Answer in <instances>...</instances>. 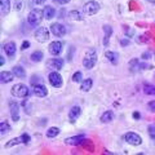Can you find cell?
<instances>
[{"label":"cell","instance_id":"obj_1","mask_svg":"<svg viewBox=\"0 0 155 155\" xmlns=\"http://www.w3.org/2000/svg\"><path fill=\"white\" fill-rule=\"evenodd\" d=\"M97 64V52L94 49H89L85 53V56L83 58V66L85 69H93V66Z\"/></svg>","mask_w":155,"mask_h":155},{"label":"cell","instance_id":"obj_2","mask_svg":"<svg viewBox=\"0 0 155 155\" xmlns=\"http://www.w3.org/2000/svg\"><path fill=\"white\" fill-rule=\"evenodd\" d=\"M43 18H44V13H43L41 11H39V9H34V11H31L30 13H28L27 21L32 27H36L41 23Z\"/></svg>","mask_w":155,"mask_h":155},{"label":"cell","instance_id":"obj_3","mask_svg":"<svg viewBox=\"0 0 155 155\" xmlns=\"http://www.w3.org/2000/svg\"><path fill=\"white\" fill-rule=\"evenodd\" d=\"M12 94L14 97H18V98H26V97L30 94V91H28L27 85L22 84V83H18V84H14L12 87Z\"/></svg>","mask_w":155,"mask_h":155},{"label":"cell","instance_id":"obj_4","mask_svg":"<svg viewBox=\"0 0 155 155\" xmlns=\"http://www.w3.org/2000/svg\"><path fill=\"white\" fill-rule=\"evenodd\" d=\"M124 141L128 142L129 145L132 146H138V145L142 143V138L138 133H134V132H128L124 134Z\"/></svg>","mask_w":155,"mask_h":155},{"label":"cell","instance_id":"obj_5","mask_svg":"<svg viewBox=\"0 0 155 155\" xmlns=\"http://www.w3.org/2000/svg\"><path fill=\"white\" fill-rule=\"evenodd\" d=\"M100 8H101V7H100V4H98V3L94 2V0H91V2H88V3H85V4H84L83 11H84L85 14H88V16H93V14L98 13Z\"/></svg>","mask_w":155,"mask_h":155},{"label":"cell","instance_id":"obj_6","mask_svg":"<svg viewBox=\"0 0 155 155\" xmlns=\"http://www.w3.org/2000/svg\"><path fill=\"white\" fill-rule=\"evenodd\" d=\"M49 27H51V32H52L54 36L62 38V36H65V35H66V27L62 25V23L54 22V23H52Z\"/></svg>","mask_w":155,"mask_h":155},{"label":"cell","instance_id":"obj_7","mask_svg":"<svg viewBox=\"0 0 155 155\" xmlns=\"http://www.w3.org/2000/svg\"><path fill=\"white\" fill-rule=\"evenodd\" d=\"M48 79H49V83L52 84V87H54V88H61L62 87V76L58 74L57 71H52L49 75H48Z\"/></svg>","mask_w":155,"mask_h":155},{"label":"cell","instance_id":"obj_8","mask_svg":"<svg viewBox=\"0 0 155 155\" xmlns=\"http://www.w3.org/2000/svg\"><path fill=\"white\" fill-rule=\"evenodd\" d=\"M35 39L39 43H44L49 39V31H48L47 27H39L38 30L35 31Z\"/></svg>","mask_w":155,"mask_h":155},{"label":"cell","instance_id":"obj_9","mask_svg":"<svg viewBox=\"0 0 155 155\" xmlns=\"http://www.w3.org/2000/svg\"><path fill=\"white\" fill-rule=\"evenodd\" d=\"M3 51L4 53L11 58V60H13L14 56H16V51H17V47H16V43L14 41H8L5 43V44L3 45Z\"/></svg>","mask_w":155,"mask_h":155},{"label":"cell","instance_id":"obj_10","mask_svg":"<svg viewBox=\"0 0 155 155\" xmlns=\"http://www.w3.org/2000/svg\"><path fill=\"white\" fill-rule=\"evenodd\" d=\"M84 134H78V136H72V137H67L65 140L66 145H70V146H76V145H80L84 141Z\"/></svg>","mask_w":155,"mask_h":155},{"label":"cell","instance_id":"obj_11","mask_svg":"<svg viewBox=\"0 0 155 155\" xmlns=\"http://www.w3.org/2000/svg\"><path fill=\"white\" fill-rule=\"evenodd\" d=\"M34 93H35L36 97H45L48 94V89H47V87L43 84V83H39V84H35L34 85Z\"/></svg>","mask_w":155,"mask_h":155},{"label":"cell","instance_id":"obj_12","mask_svg":"<svg viewBox=\"0 0 155 155\" xmlns=\"http://www.w3.org/2000/svg\"><path fill=\"white\" fill-rule=\"evenodd\" d=\"M62 47L64 45L61 41H52L48 48H49V53L52 56H58L62 52Z\"/></svg>","mask_w":155,"mask_h":155},{"label":"cell","instance_id":"obj_13","mask_svg":"<svg viewBox=\"0 0 155 155\" xmlns=\"http://www.w3.org/2000/svg\"><path fill=\"white\" fill-rule=\"evenodd\" d=\"M64 64H65V61L62 60V58H52L51 61H48V64L47 66L48 67H52V69H54V70H61L62 67H64Z\"/></svg>","mask_w":155,"mask_h":155},{"label":"cell","instance_id":"obj_14","mask_svg":"<svg viewBox=\"0 0 155 155\" xmlns=\"http://www.w3.org/2000/svg\"><path fill=\"white\" fill-rule=\"evenodd\" d=\"M80 114H81V109L79 107V106H72L70 113H69V120L71 123H75L76 119L80 116Z\"/></svg>","mask_w":155,"mask_h":155},{"label":"cell","instance_id":"obj_15","mask_svg":"<svg viewBox=\"0 0 155 155\" xmlns=\"http://www.w3.org/2000/svg\"><path fill=\"white\" fill-rule=\"evenodd\" d=\"M11 12V0H0V13L2 16H7Z\"/></svg>","mask_w":155,"mask_h":155},{"label":"cell","instance_id":"obj_16","mask_svg":"<svg viewBox=\"0 0 155 155\" xmlns=\"http://www.w3.org/2000/svg\"><path fill=\"white\" fill-rule=\"evenodd\" d=\"M16 76L13 74V71H2L0 72V81H2L3 84H5V83H9V81H12L13 80V78Z\"/></svg>","mask_w":155,"mask_h":155},{"label":"cell","instance_id":"obj_17","mask_svg":"<svg viewBox=\"0 0 155 155\" xmlns=\"http://www.w3.org/2000/svg\"><path fill=\"white\" fill-rule=\"evenodd\" d=\"M105 57L109 60V62H111L113 65H116L119 62V54L116 52L113 51H106L105 52Z\"/></svg>","mask_w":155,"mask_h":155},{"label":"cell","instance_id":"obj_18","mask_svg":"<svg viewBox=\"0 0 155 155\" xmlns=\"http://www.w3.org/2000/svg\"><path fill=\"white\" fill-rule=\"evenodd\" d=\"M43 13H44V18L48 19V21H51L52 18L56 17V9L52 5H47L44 9H43Z\"/></svg>","mask_w":155,"mask_h":155},{"label":"cell","instance_id":"obj_19","mask_svg":"<svg viewBox=\"0 0 155 155\" xmlns=\"http://www.w3.org/2000/svg\"><path fill=\"white\" fill-rule=\"evenodd\" d=\"M11 115H12V119L14 122H17L19 119V105L17 102H12L11 105Z\"/></svg>","mask_w":155,"mask_h":155},{"label":"cell","instance_id":"obj_20","mask_svg":"<svg viewBox=\"0 0 155 155\" xmlns=\"http://www.w3.org/2000/svg\"><path fill=\"white\" fill-rule=\"evenodd\" d=\"M13 74L16 75V78H18V79H23V78H26V71L21 65H17V66L13 67Z\"/></svg>","mask_w":155,"mask_h":155},{"label":"cell","instance_id":"obj_21","mask_svg":"<svg viewBox=\"0 0 155 155\" xmlns=\"http://www.w3.org/2000/svg\"><path fill=\"white\" fill-rule=\"evenodd\" d=\"M104 31H105L104 45H105V47H107V45H109L110 36H111V34H113V28H111V26H109V25H105V26H104Z\"/></svg>","mask_w":155,"mask_h":155},{"label":"cell","instance_id":"obj_22","mask_svg":"<svg viewBox=\"0 0 155 155\" xmlns=\"http://www.w3.org/2000/svg\"><path fill=\"white\" fill-rule=\"evenodd\" d=\"M69 17L72 19V21H83L84 19V14L80 11H71L69 13Z\"/></svg>","mask_w":155,"mask_h":155},{"label":"cell","instance_id":"obj_23","mask_svg":"<svg viewBox=\"0 0 155 155\" xmlns=\"http://www.w3.org/2000/svg\"><path fill=\"white\" fill-rule=\"evenodd\" d=\"M113 119H114V113L111 110L105 111V113L101 115V122L102 123H110Z\"/></svg>","mask_w":155,"mask_h":155},{"label":"cell","instance_id":"obj_24","mask_svg":"<svg viewBox=\"0 0 155 155\" xmlns=\"http://www.w3.org/2000/svg\"><path fill=\"white\" fill-rule=\"evenodd\" d=\"M129 70L132 72L141 70V64H140V61L137 60V58H133V60L129 61Z\"/></svg>","mask_w":155,"mask_h":155},{"label":"cell","instance_id":"obj_25","mask_svg":"<svg viewBox=\"0 0 155 155\" xmlns=\"http://www.w3.org/2000/svg\"><path fill=\"white\" fill-rule=\"evenodd\" d=\"M92 85H93V80H92V79H84L83 81H81L80 89L83 92H88L92 88Z\"/></svg>","mask_w":155,"mask_h":155},{"label":"cell","instance_id":"obj_26","mask_svg":"<svg viewBox=\"0 0 155 155\" xmlns=\"http://www.w3.org/2000/svg\"><path fill=\"white\" fill-rule=\"evenodd\" d=\"M58 134H60V128L58 127H51L47 130V137L48 138H54Z\"/></svg>","mask_w":155,"mask_h":155},{"label":"cell","instance_id":"obj_27","mask_svg":"<svg viewBox=\"0 0 155 155\" xmlns=\"http://www.w3.org/2000/svg\"><path fill=\"white\" fill-rule=\"evenodd\" d=\"M9 130H11V125H9V123L7 120H3V122L0 123V136L7 134Z\"/></svg>","mask_w":155,"mask_h":155},{"label":"cell","instance_id":"obj_28","mask_svg":"<svg viewBox=\"0 0 155 155\" xmlns=\"http://www.w3.org/2000/svg\"><path fill=\"white\" fill-rule=\"evenodd\" d=\"M23 143V140H22V136L21 137H16V138H12L9 142L5 143V147L9 149V147H12V146H16V145H19V143Z\"/></svg>","mask_w":155,"mask_h":155},{"label":"cell","instance_id":"obj_29","mask_svg":"<svg viewBox=\"0 0 155 155\" xmlns=\"http://www.w3.org/2000/svg\"><path fill=\"white\" fill-rule=\"evenodd\" d=\"M143 93L149 96H155V85L151 84H145L143 85Z\"/></svg>","mask_w":155,"mask_h":155},{"label":"cell","instance_id":"obj_30","mask_svg":"<svg viewBox=\"0 0 155 155\" xmlns=\"http://www.w3.org/2000/svg\"><path fill=\"white\" fill-rule=\"evenodd\" d=\"M43 57H44V54H43V52L41 51H36V52H34L32 54H31V61L34 62H40L43 60Z\"/></svg>","mask_w":155,"mask_h":155},{"label":"cell","instance_id":"obj_31","mask_svg":"<svg viewBox=\"0 0 155 155\" xmlns=\"http://www.w3.org/2000/svg\"><path fill=\"white\" fill-rule=\"evenodd\" d=\"M71 80L74 81V83H79V81H83V75H81L80 71H76L74 75H72Z\"/></svg>","mask_w":155,"mask_h":155},{"label":"cell","instance_id":"obj_32","mask_svg":"<svg viewBox=\"0 0 155 155\" xmlns=\"http://www.w3.org/2000/svg\"><path fill=\"white\" fill-rule=\"evenodd\" d=\"M80 145H81V146H83L84 149H88L89 151H93V150H94V146L92 145V142L89 141V140H84V141L81 142Z\"/></svg>","mask_w":155,"mask_h":155},{"label":"cell","instance_id":"obj_33","mask_svg":"<svg viewBox=\"0 0 155 155\" xmlns=\"http://www.w3.org/2000/svg\"><path fill=\"white\" fill-rule=\"evenodd\" d=\"M22 106H23V107H25V111H26V114H31V105L30 104H28L27 102V101H23V102H22Z\"/></svg>","mask_w":155,"mask_h":155},{"label":"cell","instance_id":"obj_34","mask_svg":"<svg viewBox=\"0 0 155 155\" xmlns=\"http://www.w3.org/2000/svg\"><path fill=\"white\" fill-rule=\"evenodd\" d=\"M22 140H23V143H28V142H30V136H28L27 133H23L22 134Z\"/></svg>","mask_w":155,"mask_h":155},{"label":"cell","instance_id":"obj_35","mask_svg":"<svg viewBox=\"0 0 155 155\" xmlns=\"http://www.w3.org/2000/svg\"><path fill=\"white\" fill-rule=\"evenodd\" d=\"M147 109L150 111H155V101H150V102L147 104Z\"/></svg>","mask_w":155,"mask_h":155},{"label":"cell","instance_id":"obj_36","mask_svg":"<svg viewBox=\"0 0 155 155\" xmlns=\"http://www.w3.org/2000/svg\"><path fill=\"white\" fill-rule=\"evenodd\" d=\"M125 34H127V36H128V38H130V36H133V35H134V30H132V28L127 27V28H125Z\"/></svg>","mask_w":155,"mask_h":155},{"label":"cell","instance_id":"obj_37","mask_svg":"<svg viewBox=\"0 0 155 155\" xmlns=\"http://www.w3.org/2000/svg\"><path fill=\"white\" fill-rule=\"evenodd\" d=\"M21 8H22V2L17 0L16 4H14V9H16V11H21Z\"/></svg>","mask_w":155,"mask_h":155},{"label":"cell","instance_id":"obj_38","mask_svg":"<svg viewBox=\"0 0 155 155\" xmlns=\"http://www.w3.org/2000/svg\"><path fill=\"white\" fill-rule=\"evenodd\" d=\"M129 44H130V41L128 39H122V40H120V45H123V47H128Z\"/></svg>","mask_w":155,"mask_h":155},{"label":"cell","instance_id":"obj_39","mask_svg":"<svg viewBox=\"0 0 155 155\" xmlns=\"http://www.w3.org/2000/svg\"><path fill=\"white\" fill-rule=\"evenodd\" d=\"M155 132V124H151V125H149V133L153 136V133Z\"/></svg>","mask_w":155,"mask_h":155},{"label":"cell","instance_id":"obj_40","mask_svg":"<svg viewBox=\"0 0 155 155\" xmlns=\"http://www.w3.org/2000/svg\"><path fill=\"white\" fill-rule=\"evenodd\" d=\"M141 57H142V60H149V58H150V53L149 52H143Z\"/></svg>","mask_w":155,"mask_h":155},{"label":"cell","instance_id":"obj_41","mask_svg":"<svg viewBox=\"0 0 155 155\" xmlns=\"http://www.w3.org/2000/svg\"><path fill=\"white\" fill-rule=\"evenodd\" d=\"M56 2L58 3V4H61V5H65V4H67V3H70L71 0H56Z\"/></svg>","mask_w":155,"mask_h":155},{"label":"cell","instance_id":"obj_42","mask_svg":"<svg viewBox=\"0 0 155 155\" xmlns=\"http://www.w3.org/2000/svg\"><path fill=\"white\" fill-rule=\"evenodd\" d=\"M28 47H30V43L26 40V41H23V44H22V47H21V49H27Z\"/></svg>","mask_w":155,"mask_h":155},{"label":"cell","instance_id":"obj_43","mask_svg":"<svg viewBox=\"0 0 155 155\" xmlns=\"http://www.w3.org/2000/svg\"><path fill=\"white\" fill-rule=\"evenodd\" d=\"M34 3H35L36 5H41V4L45 3V0H34Z\"/></svg>","mask_w":155,"mask_h":155},{"label":"cell","instance_id":"obj_44","mask_svg":"<svg viewBox=\"0 0 155 155\" xmlns=\"http://www.w3.org/2000/svg\"><path fill=\"white\" fill-rule=\"evenodd\" d=\"M133 118L138 120L140 118H141V115H140V113H133Z\"/></svg>","mask_w":155,"mask_h":155},{"label":"cell","instance_id":"obj_45","mask_svg":"<svg viewBox=\"0 0 155 155\" xmlns=\"http://www.w3.org/2000/svg\"><path fill=\"white\" fill-rule=\"evenodd\" d=\"M4 64H5V61H4V57L0 56V66H3Z\"/></svg>","mask_w":155,"mask_h":155}]
</instances>
